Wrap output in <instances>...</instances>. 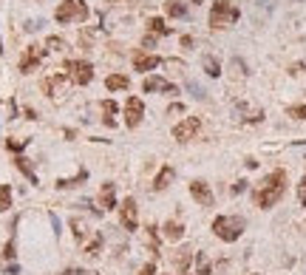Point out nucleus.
<instances>
[{
    "label": "nucleus",
    "mask_w": 306,
    "mask_h": 275,
    "mask_svg": "<svg viewBox=\"0 0 306 275\" xmlns=\"http://www.w3.org/2000/svg\"><path fill=\"white\" fill-rule=\"evenodd\" d=\"M284 187H287V173H284V170L270 173V176L261 182V187L255 190V202H258V207H264V210L272 207V204L284 196Z\"/></svg>",
    "instance_id": "obj_1"
},
{
    "label": "nucleus",
    "mask_w": 306,
    "mask_h": 275,
    "mask_svg": "<svg viewBox=\"0 0 306 275\" xmlns=\"http://www.w3.org/2000/svg\"><path fill=\"white\" fill-rule=\"evenodd\" d=\"M238 6H236V0H219V3H213V9H210V26L213 28H227L233 26L238 20Z\"/></svg>",
    "instance_id": "obj_2"
},
{
    "label": "nucleus",
    "mask_w": 306,
    "mask_h": 275,
    "mask_svg": "<svg viewBox=\"0 0 306 275\" xmlns=\"http://www.w3.org/2000/svg\"><path fill=\"white\" fill-rule=\"evenodd\" d=\"M213 233H216L221 241H238L241 233H244V219H241V216H219V219L213 222Z\"/></svg>",
    "instance_id": "obj_3"
},
{
    "label": "nucleus",
    "mask_w": 306,
    "mask_h": 275,
    "mask_svg": "<svg viewBox=\"0 0 306 275\" xmlns=\"http://www.w3.org/2000/svg\"><path fill=\"white\" fill-rule=\"evenodd\" d=\"M57 23H74V20H85L88 17V6L85 0H65L60 9H57Z\"/></svg>",
    "instance_id": "obj_4"
},
{
    "label": "nucleus",
    "mask_w": 306,
    "mask_h": 275,
    "mask_svg": "<svg viewBox=\"0 0 306 275\" xmlns=\"http://www.w3.org/2000/svg\"><path fill=\"white\" fill-rule=\"evenodd\" d=\"M65 68L71 71V80L77 82V85H85V82H91V77H94V65L85 62V60H68Z\"/></svg>",
    "instance_id": "obj_5"
},
{
    "label": "nucleus",
    "mask_w": 306,
    "mask_h": 275,
    "mask_svg": "<svg viewBox=\"0 0 306 275\" xmlns=\"http://www.w3.org/2000/svg\"><path fill=\"white\" fill-rule=\"evenodd\" d=\"M45 48H40V45H28L26 51H23V57H20V71L23 74H31L40 65V60H43Z\"/></svg>",
    "instance_id": "obj_6"
},
{
    "label": "nucleus",
    "mask_w": 306,
    "mask_h": 275,
    "mask_svg": "<svg viewBox=\"0 0 306 275\" xmlns=\"http://www.w3.org/2000/svg\"><path fill=\"white\" fill-rule=\"evenodd\" d=\"M199 128H201V122H199V116H187L184 122H179L173 128V136L179 139V142H190L193 136L199 133Z\"/></svg>",
    "instance_id": "obj_7"
},
{
    "label": "nucleus",
    "mask_w": 306,
    "mask_h": 275,
    "mask_svg": "<svg viewBox=\"0 0 306 275\" xmlns=\"http://www.w3.org/2000/svg\"><path fill=\"white\" fill-rule=\"evenodd\" d=\"M142 114H145V105H142L139 97H131L128 99V105H125V125L128 128H136L142 122Z\"/></svg>",
    "instance_id": "obj_8"
},
{
    "label": "nucleus",
    "mask_w": 306,
    "mask_h": 275,
    "mask_svg": "<svg viewBox=\"0 0 306 275\" xmlns=\"http://www.w3.org/2000/svg\"><path fill=\"white\" fill-rule=\"evenodd\" d=\"M43 91L51 99H57L62 91H65V77H62V74H51V77H45V80H43Z\"/></svg>",
    "instance_id": "obj_9"
},
{
    "label": "nucleus",
    "mask_w": 306,
    "mask_h": 275,
    "mask_svg": "<svg viewBox=\"0 0 306 275\" xmlns=\"http://www.w3.org/2000/svg\"><path fill=\"white\" fill-rule=\"evenodd\" d=\"M190 193L201 207H213V193H210V187H207V182H193Z\"/></svg>",
    "instance_id": "obj_10"
},
{
    "label": "nucleus",
    "mask_w": 306,
    "mask_h": 275,
    "mask_svg": "<svg viewBox=\"0 0 306 275\" xmlns=\"http://www.w3.org/2000/svg\"><path fill=\"white\" fill-rule=\"evenodd\" d=\"M119 210H122L119 216H122V227L125 230H136V202H133V199H125Z\"/></svg>",
    "instance_id": "obj_11"
},
{
    "label": "nucleus",
    "mask_w": 306,
    "mask_h": 275,
    "mask_svg": "<svg viewBox=\"0 0 306 275\" xmlns=\"http://www.w3.org/2000/svg\"><path fill=\"white\" fill-rule=\"evenodd\" d=\"M142 91H167V94H176V85L173 82H167V80H162V77H148V80L142 82Z\"/></svg>",
    "instance_id": "obj_12"
},
{
    "label": "nucleus",
    "mask_w": 306,
    "mask_h": 275,
    "mask_svg": "<svg viewBox=\"0 0 306 275\" xmlns=\"http://www.w3.org/2000/svg\"><path fill=\"white\" fill-rule=\"evenodd\" d=\"M159 62H162V60H159L156 54H139V51L133 54V65H136V71H150V68H156Z\"/></svg>",
    "instance_id": "obj_13"
},
{
    "label": "nucleus",
    "mask_w": 306,
    "mask_h": 275,
    "mask_svg": "<svg viewBox=\"0 0 306 275\" xmlns=\"http://www.w3.org/2000/svg\"><path fill=\"white\" fill-rule=\"evenodd\" d=\"M173 176H176L173 168H162V170H159V176L153 179V187H156V190H165V187L173 182Z\"/></svg>",
    "instance_id": "obj_14"
},
{
    "label": "nucleus",
    "mask_w": 306,
    "mask_h": 275,
    "mask_svg": "<svg viewBox=\"0 0 306 275\" xmlns=\"http://www.w3.org/2000/svg\"><path fill=\"white\" fill-rule=\"evenodd\" d=\"M105 85H108V91H122V88H128V85H131V80H128L125 74H111Z\"/></svg>",
    "instance_id": "obj_15"
},
{
    "label": "nucleus",
    "mask_w": 306,
    "mask_h": 275,
    "mask_svg": "<svg viewBox=\"0 0 306 275\" xmlns=\"http://www.w3.org/2000/svg\"><path fill=\"white\" fill-rule=\"evenodd\" d=\"M99 204H102V207H114V204H116V193H114V185H111V182H105V187H102V193H99Z\"/></svg>",
    "instance_id": "obj_16"
},
{
    "label": "nucleus",
    "mask_w": 306,
    "mask_h": 275,
    "mask_svg": "<svg viewBox=\"0 0 306 275\" xmlns=\"http://www.w3.org/2000/svg\"><path fill=\"white\" fill-rule=\"evenodd\" d=\"M184 236V227L179 222H167L165 224V239H170V241H179Z\"/></svg>",
    "instance_id": "obj_17"
},
{
    "label": "nucleus",
    "mask_w": 306,
    "mask_h": 275,
    "mask_svg": "<svg viewBox=\"0 0 306 275\" xmlns=\"http://www.w3.org/2000/svg\"><path fill=\"white\" fill-rule=\"evenodd\" d=\"M204 71L210 74V77H219L221 74V65H219V60H216V57H213V54H204Z\"/></svg>",
    "instance_id": "obj_18"
},
{
    "label": "nucleus",
    "mask_w": 306,
    "mask_h": 275,
    "mask_svg": "<svg viewBox=\"0 0 306 275\" xmlns=\"http://www.w3.org/2000/svg\"><path fill=\"white\" fill-rule=\"evenodd\" d=\"M85 179H88V170H79L74 179H60V182H57V187H60V190H62V187H77V185H82Z\"/></svg>",
    "instance_id": "obj_19"
},
{
    "label": "nucleus",
    "mask_w": 306,
    "mask_h": 275,
    "mask_svg": "<svg viewBox=\"0 0 306 275\" xmlns=\"http://www.w3.org/2000/svg\"><path fill=\"white\" fill-rule=\"evenodd\" d=\"M165 9H167V14H170V17H184V14H187L184 3H179V0H167Z\"/></svg>",
    "instance_id": "obj_20"
},
{
    "label": "nucleus",
    "mask_w": 306,
    "mask_h": 275,
    "mask_svg": "<svg viewBox=\"0 0 306 275\" xmlns=\"http://www.w3.org/2000/svg\"><path fill=\"white\" fill-rule=\"evenodd\" d=\"M14 165H17V168H20V170H23V173L28 176V182H34V185H37V173L31 170V165H28V159H26V156H17V159H14Z\"/></svg>",
    "instance_id": "obj_21"
},
{
    "label": "nucleus",
    "mask_w": 306,
    "mask_h": 275,
    "mask_svg": "<svg viewBox=\"0 0 306 275\" xmlns=\"http://www.w3.org/2000/svg\"><path fill=\"white\" fill-rule=\"evenodd\" d=\"M11 207V187L0 185V210H9Z\"/></svg>",
    "instance_id": "obj_22"
},
{
    "label": "nucleus",
    "mask_w": 306,
    "mask_h": 275,
    "mask_svg": "<svg viewBox=\"0 0 306 275\" xmlns=\"http://www.w3.org/2000/svg\"><path fill=\"white\" fill-rule=\"evenodd\" d=\"M102 241H105V239H102V233H96L94 239H91V244L85 247V253H88V256H99V247H102Z\"/></svg>",
    "instance_id": "obj_23"
},
{
    "label": "nucleus",
    "mask_w": 306,
    "mask_h": 275,
    "mask_svg": "<svg viewBox=\"0 0 306 275\" xmlns=\"http://www.w3.org/2000/svg\"><path fill=\"white\" fill-rule=\"evenodd\" d=\"M196 270H199V275H210V261H207V256H204V253H199V256H196Z\"/></svg>",
    "instance_id": "obj_24"
},
{
    "label": "nucleus",
    "mask_w": 306,
    "mask_h": 275,
    "mask_svg": "<svg viewBox=\"0 0 306 275\" xmlns=\"http://www.w3.org/2000/svg\"><path fill=\"white\" fill-rule=\"evenodd\" d=\"M173 261L179 264V270H187V264H190V250H179Z\"/></svg>",
    "instance_id": "obj_25"
},
{
    "label": "nucleus",
    "mask_w": 306,
    "mask_h": 275,
    "mask_svg": "<svg viewBox=\"0 0 306 275\" xmlns=\"http://www.w3.org/2000/svg\"><path fill=\"white\" fill-rule=\"evenodd\" d=\"M148 28L153 31V34H167V26H165V20H159V17H153L148 23Z\"/></svg>",
    "instance_id": "obj_26"
},
{
    "label": "nucleus",
    "mask_w": 306,
    "mask_h": 275,
    "mask_svg": "<svg viewBox=\"0 0 306 275\" xmlns=\"http://www.w3.org/2000/svg\"><path fill=\"white\" fill-rule=\"evenodd\" d=\"M187 88H190V94H193L196 99H204V97H207V94H204V88H201L199 82H187Z\"/></svg>",
    "instance_id": "obj_27"
},
{
    "label": "nucleus",
    "mask_w": 306,
    "mask_h": 275,
    "mask_svg": "<svg viewBox=\"0 0 306 275\" xmlns=\"http://www.w3.org/2000/svg\"><path fill=\"white\" fill-rule=\"evenodd\" d=\"M289 116H295V119H306V105H292V108H289Z\"/></svg>",
    "instance_id": "obj_28"
},
{
    "label": "nucleus",
    "mask_w": 306,
    "mask_h": 275,
    "mask_svg": "<svg viewBox=\"0 0 306 275\" xmlns=\"http://www.w3.org/2000/svg\"><path fill=\"white\" fill-rule=\"evenodd\" d=\"M298 202L306 207V173H304V179H301V185H298Z\"/></svg>",
    "instance_id": "obj_29"
},
{
    "label": "nucleus",
    "mask_w": 306,
    "mask_h": 275,
    "mask_svg": "<svg viewBox=\"0 0 306 275\" xmlns=\"http://www.w3.org/2000/svg\"><path fill=\"white\" fill-rule=\"evenodd\" d=\"M45 48H51V51H60V48H62V40H60V37H48V40H45Z\"/></svg>",
    "instance_id": "obj_30"
},
{
    "label": "nucleus",
    "mask_w": 306,
    "mask_h": 275,
    "mask_svg": "<svg viewBox=\"0 0 306 275\" xmlns=\"http://www.w3.org/2000/svg\"><path fill=\"white\" fill-rule=\"evenodd\" d=\"M40 26H43V20H28V23H26L23 28H26V31H37Z\"/></svg>",
    "instance_id": "obj_31"
},
{
    "label": "nucleus",
    "mask_w": 306,
    "mask_h": 275,
    "mask_svg": "<svg viewBox=\"0 0 306 275\" xmlns=\"http://www.w3.org/2000/svg\"><path fill=\"white\" fill-rule=\"evenodd\" d=\"M23 145H26V139H23V142H14V139H9V142H6V148H9V151H20Z\"/></svg>",
    "instance_id": "obj_32"
},
{
    "label": "nucleus",
    "mask_w": 306,
    "mask_h": 275,
    "mask_svg": "<svg viewBox=\"0 0 306 275\" xmlns=\"http://www.w3.org/2000/svg\"><path fill=\"white\" fill-rule=\"evenodd\" d=\"M102 108H105V114H116V102H111V99L102 102Z\"/></svg>",
    "instance_id": "obj_33"
},
{
    "label": "nucleus",
    "mask_w": 306,
    "mask_h": 275,
    "mask_svg": "<svg viewBox=\"0 0 306 275\" xmlns=\"http://www.w3.org/2000/svg\"><path fill=\"white\" fill-rule=\"evenodd\" d=\"M3 256H6V258H14V244H11V241L6 244V253H3Z\"/></svg>",
    "instance_id": "obj_34"
},
{
    "label": "nucleus",
    "mask_w": 306,
    "mask_h": 275,
    "mask_svg": "<svg viewBox=\"0 0 306 275\" xmlns=\"http://www.w3.org/2000/svg\"><path fill=\"white\" fill-rule=\"evenodd\" d=\"M142 275H156V267H153V264H148L145 270H142Z\"/></svg>",
    "instance_id": "obj_35"
},
{
    "label": "nucleus",
    "mask_w": 306,
    "mask_h": 275,
    "mask_svg": "<svg viewBox=\"0 0 306 275\" xmlns=\"http://www.w3.org/2000/svg\"><path fill=\"white\" fill-rule=\"evenodd\" d=\"M62 275H82L79 270H68V273H62Z\"/></svg>",
    "instance_id": "obj_36"
},
{
    "label": "nucleus",
    "mask_w": 306,
    "mask_h": 275,
    "mask_svg": "<svg viewBox=\"0 0 306 275\" xmlns=\"http://www.w3.org/2000/svg\"><path fill=\"white\" fill-rule=\"evenodd\" d=\"M190 3H204V0H190Z\"/></svg>",
    "instance_id": "obj_37"
}]
</instances>
